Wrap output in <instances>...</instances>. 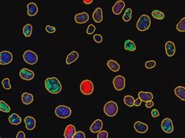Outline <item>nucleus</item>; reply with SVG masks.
<instances>
[{
	"label": "nucleus",
	"mask_w": 185,
	"mask_h": 138,
	"mask_svg": "<svg viewBox=\"0 0 185 138\" xmlns=\"http://www.w3.org/2000/svg\"><path fill=\"white\" fill-rule=\"evenodd\" d=\"M138 98H141L142 101L147 102V101H152L153 99V94L151 92L140 91L138 93Z\"/></svg>",
	"instance_id": "20"
},
{
	"label": "nucleus",
	"mask_w": 185,
	"mask_h": 138,
	"mask_svg": "<svg viewBox=\"0 0 185 138\" xmlns=\"http://www.w3.org/2000/svg\"><path fill=\"white\" fill-rule=\"evenodd\" d=\"M76 133V128L72 124H70L67 126L64 132V137L66 138H72Z\"/></svg>",
	"instance_id": "18"
},
{
	"label": "nucleus",
	"mask_w": 185,
	"mask_h": 138,
	"mask_svg": "<svg viewBox=\"0 0 185 138\" xmlns=\"http://www.w3.org/2000/svg\"><path fill=\"white\" fill-rule=\"evenodd\" d=\"M25 137V134L23 131H19L18 133L17 134V138H24Z\"/></svg>",
	"instance_id": "43"
},
{
	"label": "nucleus",
	"mask_w": 185,
	"mask_h": 138,
	"mask_svg": "<svg viewBox=\"0 0 185 138\" xmlns=\"http://www.w3.org/2000/svg\"><path fill=\"white\" fill-rule=\"evenodd\" d=\"M165 49H166V53L169 57H172L176 52V47L173 41H169L165 44Z\"/></svg>",
	"instance_id": "11"
},
{
	"label": "nucleus",
	"mask_w": 185,
	"mask_h": 138,
	"mask_svg": "<svg viewBox=\"0 0 185 138\" xmlns=\"http://www.w3.org/2000/svg\"><path fill=\"white\" fill-rule=\"evenodd\" d=\"M21 100H22V102L24 105H29V104L32 103V101H34V97L31 94L25 92L22 94Z\"/></svg>",
	"instance_id": "24"
},
{
	"label": "nucleus",
	"mask_w": 185,
	"mask_h": 138,
	"mask_svg": "<svg viewBox=\"0 0 185 138\" xmlns=\"http://www.w3.org/2000/svg\"><path fill=\"white\" fill-rule=\"evenodd\" d=\"M13 61V55L9 51H2L0 52V64L7 65Z\"/></svg>",
	"instance_id": "8"
},
{
	"label": "nucleus",
	"mask_w": 185,
	"mask_h": 138,
	"mask_svg": "<svg viewBox=\"0 0 185 138\" xmlns=\"http://www.w3.org/2000/svg\"><path fill=\"white\" fill-rule=\"evenodd\" d=\"M45 30H46V31L49 34L55 33L56 31V28H54V27L52 26H49V25H47V26L45 27Z\"/></svg>",
	"instance_id": "38"
},
{
	"label": "nucleus",
	"mask_w": 185,
	"mask_h": 138,
	"mask_svg": "<svg viewBox=\"0 0 185 138\" xmlns=\"http://www.w3.org/2000/svg\"><path fill=\"white\" fill-rule=\"evenodd\" d=\"M21 116L17 115V113H13L9 116V123L12 124V125H19V124L21 123Z\"/></svg>",
	"instance_id": "22"
},
{
	"label": "nucleus",
	"mask_w": 185,
	"mask_h": 138,
	"mask_svg": "<svg viewBox=\"0 0 185 138\" xmlns=\"http://www.w3.org/2000/svg\"><path fill=\"white\" fill-rule=\"evenodd\" d=\"M94 31H95V27H94L93 24H90L88 28L87 31H86V33H87L88 34H93Z\"/></svg>",
	"instance_id": "36"
},
{
	"label": "nucleus",
	"mask_w": 185,
	"mask_h": 138,
	"mask_svg": "<svg viewBox=\"0 0 185 138\" xmlns=\"http://www.w3.org/2000/svg\"><path fill=\"white\" fill-rule=\"evenodd\" d=\"M93 38H94V41L97 43H101L102 41V36L101 34H94V37H93Z\"/></svg>",
	"instance_id": "39"
},
{
	"label": "nucleus",
	"mask_w": 185,
	"mask_h": 138,
	"mask_svg": "<svg viewBox=\"0 0 185 138\" xmlns=\"http://www.w3.org/2000/svg\"><path fill=\"white\" fill-rule=\"evenodd\" d=\"M20 77L24 80H31L35 77V73L28 68H23L20 71Z\"/></svg>",
	"instance_id": "10"
},
{
	"label": "nucleus",
	"mask_w": 185,
	"mask_h": 138,
	"mask_svg": "<svg viewBox=\"0 0 185 138\" xmlns=\"http://www.w3.org/2000/svg\"><path fill=\"white\" fill-rule=\"evenodd\" d=\"M174 93L177 96L178 98L182 101H185V87L182 86L177 87L175 90H174Z\"/></svg>",
	"instance_id": "23"
},
{
	"label": "nucleus",
	"mask_w": 185,
	"mask_h": 138,
	"mask_svg": "<svg viewBox=\"0 0 185 138\" xmlns=\"http://www.w3.org/2000/svg\"><path fill=\"white\" fill-rule=\"evenodd\" d=\"M73 138H85V133L82 131H78L75 133Z\"/></svg>",
	"instance_id": "37"
},
{
	"label": "nucleus",
	"mask_w": 185,
	"mask_h": 138,
	"mask_svg": "<svg viewBox=\"0 0 185 138\" xmlns=\"http://www.w3.org/2000/svg\"><path fill=\"white\" fill-rule=\"evenodd\" d=\"M84 3L87 4V5H89V4H91L93 2V0H83Z\"/></svg>",
	"instance_id": "44"
},
{
	"label": "nucleus",
	"mask_w": 185,
	"mask_h": 138,
	"mask_svg": "<svg viewBox=\"0 0 185 138\" xmlns=\"http://www.w3.org/2000/svg\"><path fill=\"white\" fill-rule=\"evenodd\" d=\"M32 33V26L31 24H28L23 28V34L25 37L29 38Z\"/></svg>",
	"instance_id": "28"
},
{
	"label": "nucleus",
	"mask_w": 185,
	"mask_h": 138,
	"mask_svg": "<svg viewBox=\"0 0 185 138\" xmlns=\"http://www.w3.org/2000/svg\"><path fill=\"white\" fill-rule=\"evenodd\" d=\"M134 128L136 130V132L139 133H146L148 130V126L147 124L141 123V122H136L134 125Z\"/></svg>",
	"instance_id": "13"
},
{
	"label": "nucleus",
	"mask_w": 185,
	"mask_h": 138,
	"mask_svg": "<svg viewBox=\"0 0 185 138\" xmlns=\"http://www.w3.org/2000/svg\"><path fill=\"white\" fill-rule=\"evenodd\" d=\"M108 136H109V133H108L107 131L102 130V131H99V132L98 133V136H97V137L98 138H107Z\"/></svg>",
	"instance_id": "35"
},
{
	"label": "nucleus",
	"mask_w": 185,
	"mask_h": 138,
	"mask_svg": "<svg viewBox=\"0 0 185 138\" xmlns=\"http://www.w3.org/2000/svg\"><path fill=\"white\" fill-rule=\"evenodd\" d=\"M124 101L125 105H127L129 107H133L134 106V102H135V100L134 98L130 95H126L124 98Z\"/></svg>",
	"instance_id": "27"
},
{
	"label": "nucleus",
	"mask_w": 185,
	"mask_h": 138,
	"mask_svg": "<svg viewBox=\"0 0 185 138\" xmlns=\"http://www.w3.org/2000/svg\"><path fill=\"white\" fill-rule=\"evenodd\" d=\"M2 84L4 89H6V90H9V89H11V84H10V81H9V78H5L4 80H2Z\"/></svg>",
	"instance_id": "33"
},
{
	"label": "nucleus",
	"mask_w": 185,
	"mask_h": 138,
	"mask_svg": "<svg viewBox=\"0 0 185 138\" xmlns=\"http://www.w3.org/2000/svg\"><path fill=\"white\" fill-rule=\"evenodd\" d=\"M117 1H119V0H117Z\"/></svg>",
	"instance_id": "45"
},
{
	"label": "nucleus",
	"mask_w": 185,
	"mask_h": 138,
	"mask_svg": "<svg viewBox=\"0 0 185 138\" xmlns=\"http://www.w3.org/2000/svg\"><path fill=\"white\" fill-rule=\"evenodd\" d=\"M45 88L51 94H59L62 90V85L60 81L56 77L47 78L45 81Z\"/></svg>",
	"instance_id": "1"
},
{
	"label": "nucleus",
	"mask_w": 185,
	"mask_h": 138,
	"mask_svg": "<svg viewBox=\"0 0 185 138\" xmlns=\"http://www.w3.org/2000/svg\"><path fill=\"white\" fill-rule=\"evenodd\" d=\"M93 20H94V22L96 23H100L102 21V19H103V16H102V9L100 7L97 8L94 11L92 14Z\"/></svg>",
	"instance_id": "19"
},
{
	"label": "nucleus",
	"mask_w": 185,
	"mask_h": 138,
	"mask_svg": "<svg viewBox=\"0 0 185 138\" xmlns=\"http://www.w3.org/2000/svg\"><path fill=\"white\" fill-rule=\"evenodd\" d=\"M125 78L123 76H117L113 80V87L117 90H123L125 87Z\"/></svg>",
	"instance_id": "9"
},
{
	"label": "nucleus",
	"mask_w": 185,
	"mask_h": 138,
	"mask_svg": "<svg viewBox=\"0 0 185 138\" xmlns=\"http://www.w3.org/2000/svg\"><path fill=\"white\" fill-rule=\"evenodd\" d=\"M124 7H125V2L124 1L119 0V1L117 2V3H115V5L113 6V13L116 15H120L122 13Z\"/></svg>",
	"instance_id": "16"
},
{
	"label": "nucleus",
	"mask_w": 185,
	"mask_h": 138,
	"mask_svg": "<svg viewBox=\"0 0 185 138\" xmlns=\"http://www.w3.org/2000/svg\"><path fill=\"white\" fill-rule=\"evenodd\" d=\"M177 30L180 32H185V17L181 19V20L177 25Z\"/></svg>",
	"instance_id": "31"
},
{
	"label": "nucleus",
	"mask_w": 185,
	"mask_h": 138,
	"mask_svg": "<svg viewBox=\"0 0 185 138\" xmlns=\"http://www.w3.org/2000/svg\"><path fill=\"white\" fill-rule=\"evenodd\" d=\"M141 99L140 98H137V99H136L135 100V102H134V106H136V107H138V106H140V105H141Z\"/></svg>",
	"instance_id": "42"
},
{
	"label": "nucleus",
	"mask_w": 185,
	"mask_h": 138,
	"mask_svg": "<svg viewBox=\"0 0 185 138\" xmlns=\"http://www.w3.org/2000/svg\"><path fill=\"white\" fill-rule=\"evenodd\" d=\"M78 58H79V53L77 51H73L67 55V59H66V63L67 65H71V63L75 62Z\"/></svg>",
	"instance_id": "21"
},
{
	"label": "nucleus",
	"mask_w": 185,
	"mask_h": 138,
	"mask_svg": "<svg viewBox=\"0 0 185 138\" xmlns=\"http://www.w3.org/2000/svg\"><path fill=\"white\" fill-rule=\"evenodd\" d=\"M161 127L163 132L166 133H171L173 131V121L170 118H165L161 123Z\"/></svg>",
	"instance_id": "7"
},
{
	"label": "nucleus",
	"mask_w": 185,
	"mask_h": 138,
	"mask_svg": "<svg viewBox=\"0 0 185 138\" xmlns=\"http://www.w3.org/2000/svg\"><path fill=\"white\" fill-rule=\"evenodd\" d=\"M80 90L84 95H90L94 91V85L90 80H84L81 83Z\"/></svg>",
	"instance_id": "5"
},
{
	"label": "nucleus",
	"mask_w": 185,
	"mask_h": 138,
	"mask_svg": "<svg viewBox=\"0 0 185 138\" xmlns=\"http://www.w3.org/2000/svg\"><path fill=\"white\" fill-rule=\"evenodd\" d=\"M117 112H118V105L115 101H109L104 105V112L106 116L109 117H113L116 116Z\"/></svg>",
	"instance_id": "3"
},
{
	"label": "nucleus",
	"mask_w": 185,
	"mask_h": 138,
	"mask_svg": "<svg viewBox=\"0 0 185 138\" xmlns=\"http://www.w3.org/2000/svg\"><path fill=\"white\" fill-rule=\"evenodd\" d=\"M159 116V112L157 110V109H153V110L152 111V117L156 118V117H158Z\"/></svg>",
	"instance_id": "40"
},
{
	"label": "nucleus",
	"mask_w": 185,
	"mask_h": 138,
	"mask_svg": "<svg viewBox=\"0 0 185 138\" xmlns=\"http://www.w3.org/2000/svg\"><path fill=\"white\" fill-rule=\"evenodd\" d=\"M152 16L154 18L156 19V20H163L165 17V15L163 12L159 11V10H156V9H155V10L152 12Z\"/></svg>",
	"instance_id": "29"
},
{
	"label": "nucleus",
	"mask_w": 185,
	"mask_h": 138,
	"mask_svg": "<svg viewBox=\"0 0 185 138\" xmlns=\"http://www.w3.org/2000/svg\"><path fill=\"white\" fill-rule=\"evenodd\" d=\"M124 48L127 51H130V52H134L136 50V45L134 44L133 41L131 40H127L124 42Z\"/></svg>",
	"instance_id": "26"
},
{
	"label": "nucleus",
	"mask_w": 185,
	"mask_h": 138,
	"mask_svg": "<svg viewBox=\"0 0 185 138\" xmlns=\"http://www.w3.org/2000/svg\"><path fill=\"white\" fill-rule=\"evenodd\" d=\"M10 107L3 101H0V110L2 112H6V113H9L10 112Z\"/></svg>",
	"instance_id": "32"
},
{
	"label": "nucleus",
	"mask_w": 185,
	"mask_h": 138,
	"mask_svg": "<svg viewBox=\"0 0 185 138\" xmlns=\"http://www.w3.org/2000/svg\"><path fill=\"white\" fill-rule=\"evenodd\" d=\"M72 111L71 108L66 105H59L55 109V114L57 117L61 119H67L71 116Z\"/></svg>",
	"instance_id": "4"
},
{
	"label": "nucleus",
	"mask_w": 185,
	"mask_h": 138,
	"mask_svg": "<svg viewBox=\"0 0 185 138\" xmlns=\"http://www.w3.org/2000/svg\"><path fill=\"white\" fill-rule=\"evenodd\" d=\"M24 123H25L26 128L28 130H32L36 126V120L31 116H27L24 119Z\"/></svg>",
	"instance_id": "14"
},
{
	"label": "nucleus",
	"mask_w": 185,
	"mask_h": 138,
	"mask_svg": "<svg viewBox=\"0 0 185 138\" xmlns=\"http://www.w3.org/2000/svg\"><path fill=\"white\" fill-rule=\"evenodd\" d=\"M107 66L113 72H118L119 70H120V67H121L119 63H117L116 61L112 60V59L108 61Z\"/></svg>",
	"instance_id": "25"
},
{
	"label": "nucleus",
	"mask_w": 185,
	"mask_h": 138,
	"mask_svg": "<svg viewBox=\"0 0 185 138\" xmlns=\"http://www.w3.org/2000/svg\"><path fill=\"white\" fill-rule=\"evenodd\" d=\"M23 59H24V62L29 65H34L35 64L38 62V55L35 52H34L33 51L31 50H27L24 52L23 55Z\"/></svg>",
	"instance_id": "6"
},
{
	"label": "nucleus",
	"mask_w": 185,
	"mask_h": 138,
	"mask_svg": "<svg viewBox=\"0 0 185 138\" xmlns=\"http://www.w3.org/2000/svg\"><path fill=\"white\" fill-rule=\"evenodd\" d=\"M74 20H75V22L78 23V24H84V23L88 22L89 20V15L86 12H83V13H78V14L75 15L74 17Z\"/></svg>",
	"instance_id": "12"
},
{
	"label": "nucleus",
	"mask_w": 185,
	"mask_h": 138,
	"mask_svg": "<svg viewBox=\"0 0 185 138\" xmlns=\"http://www.w3.org/2000/svg\"><path fill=\"white\" fill-rule=\"evenodd\" d=\"M156 63L154 60H150V61H147L145 63V67L147 69H152L156 66Z\"/></svg>",
	"instance_id": "34"
},
{
	"label": "nucleus",
	"mask_w": 185,
	"mask_h": 138,
	"mask_svg": "<svg viewBox=\"0 0 185 138\" xmlns=\"http://www.w3.org/2000/svg\"><path fill=\"white\" fill-rule=\"evenodd\" d=\"M27 7H28V14L30 17H34V16H35L38 13V6L35 2H30V3H28Z\"/></svg>",
	"instance_id": "17"
},
{
	"label": "nucleus",
	"mask_w": 185,
	"mask_h": 138,
	"mask_svg": "<svg viewBox=\"0 0 185 138\" xmlns=\"http://www.w3.org/2000/svg\"><path fill=\"white\" fill-rule=\"evenodd\" d=\"M102 126H103V123L101 120H96L94 122H93V123L90 126V130L91 132L96 133L101 131Z\"/></svg>",
	"instance_id": "15"
},
{
	"label": "nucleus",
	"mask_w": 185,
	"mask_h": 138,
	"mask_svg": "<svg viewBox=\"0 0 185 138\" xmlns=\"http://www.w3.org/2000/svg\"><path fill=\"white\" fill-rule=\"evenodd\" d=\"M132 16V10L131 9H126V11L124 12V15H123V20L125 21V22H129L130 19H131Z\"/></svg>",
	"instance_id": "30"
},
{
	"label": "nucleus",
	"mask_w": 185,
	"mask_h": 138,
	"mask_svg": "<svg viewBox=\"0 0 185 138\" xmlns=\"http://www.w3.org/2000/svg\"><path fill=\"white\" fill-rule=\"evenodd\" d=\"M150 25H151V20L149 17L144 14L139 17L136 27H137V29L140 31H145L150 28Z\"/></svg>",
	"instance_id": "2"
},
{
	"label": "nucleus",
	"mask_w": 185,
	"mask_h": 138,
	"mask_svg": "<svg viewBox=\"0 0 185 138\" xmlns=\"http://www.w3.org/2000/svg\"><path fill=\"white\" fill-rule=\"evenodd\" d=\"M153 105H154V102L152 101H147L146 104H145V107H146V108H148V109H149V108H152Z\"/></svg>",
	"instance_id": "41"
}]
</instances>
